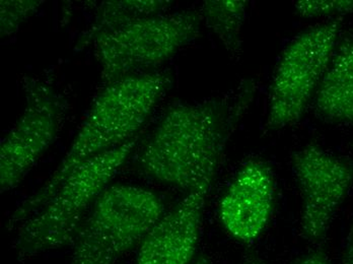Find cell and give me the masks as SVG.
Returning <instances> with one entry per match:
<instances>
[{
  "mask_svg": "<svg viewBox=\"0 0 353 264\" xmlns=\"http://www.w3.org/2000/svg\"><path fill=\"white\" fill-rule=\"evenodd\" d=\"M171 3V1L165 0H112L102 2L97 10L94 21L85 35L81 37L79 45L88 46L101 34L119 29L139 19L165 14Z\"/></svg>",
  "mask_w": 353,
  "mask_h": 264,
  "instance_id": "cell-12",
  "label": "cell"
},
{
  "mask_svg": "<svg viewBox=\"0 0 353 264\" xmlns=\"http://www.w3.org/2000/svg\"><path fill=\"white\" fill-rule=\"evenodd\" d=\"M294 8L303 18L341 17L353 14V0H301Z\"/></svg>",
  "mask_w": 353,
  "mask_h": 264,
  "instance_id": "cell-15",
  "label": "cell"
},
{
  "mask_svg": "<svg viewBox=\"0 0 353 264\" xmlns=\"http://www.w3.org/2000/svg\"><path fill=\"white\" fill-rule=\"evenodd\" d=\"M275 192L270 167L263 161H248L219 205V216L228 233L244 243L259 238L272 216Z\"/></svg>",
  "mask_w": 353,
  "mask_h": 264,
  "instance_id": "cell-9",
  "label": "cell"
},
{
  "mask_svg": "<svg viewBox=\"0 0 353 264\" xmlns=\"http://www.w3.org/2000/svg\"><path fill=\"white\" fill-rule=\"evenodd\" d=\"M341 264H353V219L350 231H348L347 238H346Z\"/></svg>",
  "mask_w": 353,
  "mask_h": 264,
  "instance_id": "cell-16",
  "label": "cell"
},
{
  "mask_svg": "<svg viewBox=\"0 0 353 264\" xmlns=\"http://www.w3.org/2000/svg\"><path fill=\"white\" fill-rule=\"evenodd\" d=\"M299 264H330V263L324 253L315 252L301 259Z\"/></svg>",
  "mask_w": 353,
  "mask_h": 264,
  "instance_id": "cell-17",
  "label": "cell"
},
{
  "mask_svg": "<svg viewBox=\"0 0 353 264\" xmlns=\"http://www.w3.org/2000/svg\"><path fill=\"white\" fill-rule=\"evenodd\" d=\"M245 264H265L261 259L257 258V257H252Z\"/></svg>",
  "mask_w": 353,
  "mask_h": 264,
  "instance_id": "cell-18",
  "label": "cell"
},
{
  "mask_svg": "<svg viewBox=\"0 0 353 264\" xmlns=\"http://www.w3.org/2000/svg\"><path fill=\"white\" fill-rule=\"evenodd\" d=\"M139 137L77 167L50 201L19 227L14 242L19 256L28 258L73 245L97 199L134 151Z\"/></svg>",
  "mask_w": 353,
  "mask_h": 264,
  "instance_id": "cell-3",
  "label": "cell"
},
{
  "mask_svg": "<svg viewBox=\"0 0 353 264\" xmlns=\"http://www.w3.org/2000/svg\"><path fill=\"white\" fill-rule=\"evenodd\" d=\"M26 106L0 145V190L18 187L53 145L66 112V101L44 81L23 77Z\"/></svg>",
  "mask_w": 353,
  "mask_h": 264,
  "instance_id": "cell-7",
  "label": "cell"
},
{
  "mask_svg": "<svg viewBox=\"0 0 353 264\" xmlns=\"http://www.w3.org/2000/svg\"><path fill=\"white\" fill-rule=\"evenodd\" d=\"M340 31V19H332L305 30L284 49L271 83L267 130L301 121L332 60Z\"/></svg>",
  "mask_w": 353,
  "mask_h": 264,
  "instance_id": "cell-6",
  "label": "cell"
},
{
  "mask_svg": "<svg viewBox=\"0 0 353 264\" xmlns=\"http://www.w3.org/2000/svg\"><path fill=\"white\" fill-rule=\"evenodd\" d=\"M171 83L167 74L154 72L124 77L106 85L94 99L59 166L35 194L14 210L8 229H19L44 207L77 167L139 135Z\"/></svg>",
  "mask_w": 353,
  "mask_h": 264,
  "instance_id": "cell-2",
  "label": "cell"
},
{
  "mask_svg": "<svg viewBox=\"0 0 353 264\" xmlns=\"http://www.w3.org/2000/svg\"><path fill=\"white\" fill-rule=\"evenodd\" d=\"M165 214L156 193L139 186H108L90 210L73 243L71 264H114L141 245Z\"/></svg>",
  "mask_w": 353,
  "mask_h": 264,
  "instance_id": "cell-4",
  "label": "cell"
},
{
  "mask_svg": "<svg viewBox=\"0 0 353 264\" xmlns=\"http://www.w3.org/2000/svg\"><path fill=\"white\" fill-rule=\"evenodd\" d=\"M292 167L303 195L301 233L307 241L317 243L328 233L352 188L353 167L314 145L294 152Z\"/></svg>",
  "mask_w": 353,
  "mask_h": 264,
  "instance_id": "cell-8",
  "label": "cell"
},
{
  "mask_svg": "<svg viewBox=\"0 0 353 264\" xmlns=\"http://www.w3.org/2000/svg\"><path fill=\"white\" fill-rule=\"evenodd\" d=\"M191 264H210V263H208V258H206V257L201 256L199 257V258L196 259L194 263Z\"/></svg>",
  "mask_w": 353,
  "mask_h": 264,
  "instance_id": "cell-19",
  "label": "cell"
},
{
  "mask_svg": "<svg viewBox=\"0 0 353 264\" xmlns=\"http://www.w3.org/2000/svg\"><path fill=\"white\" fill-rule=\"evenodd\" d=\"M247 8L248 1L244 0H208L201 6V19L234 59L243 52Z\"/></svg>",
  "mask_w": 353,
  "mask_h": 264,
  "instance_id": "cell-13",
  "label": "cell"
},
{
  "mask_svg": "<svg viewBox=\"0 0 353 264\" xmlns=\"http://www.w3.org/2000/svg\"><path fill=\"white\" fill-rule=\"evenodd\" d=\"M319 115L331 123L353 124V40L336 49L315 96Z\"/></svg>",
  "mask_w": 353,
  "mask_h": 264,
  "instance_id": "cell-11",
  "label": "cell"
},
{
  "mask_svg": "<svg viewBox=\"0 0 353 264\" xmlns=\"http://www.w3.org/2000/svg\"><path fill=\"white\" fill-rule=\"evenodd\" d=\"M201 16L194 12L161 14L139 19L101 34L92 41L103 83L145 74L192 42L200 32Z\"/></svg>",
  "mask_w": 353,
  "mask_h": 264,
  "instance_id": "cell-5",
  "label": "cell"
},
{
  "mask_svg": "<svg viewBox=\"0 0 353 264\" xmlns=\"http://www.w3.org/2000/svg\"><path fill=\"white\" fill-rule=\"evenodd\" d=\"M210 188L187 193L161 216L139 245L137 264H190L199 242Z\"/></svg>",
  "mask_w": 353,
  "mask_h": 264,
  "instance_id": "cell-10",
  "label": "cell"
},
{
  "mask_svg": "<svg viewBox=\"0 0 353 264\" xmlns=\"http://www.w3.org/2000/svg\"><path fill=\"white\" fill-rule=\"evenodd\" d=\"M44 1L37 0H2L0 1V33L10 37L19 31L23 23L38 12Z\"/></svg>",
  "mask_w": 353,
  "mask_h": 264,
  "instance_id": "cell-14",
  "label": "cell"
},
{
  "mask_svg": "<svg viewBox=\"0 0 353 264\" xmlns=\"http://www.w3.org/2000/svg\"><path fill=\"white\" fill-rule=\"evenodd\" d=\"M255 92V83L247 81L227 98L172 106L139 154L142 170L187 193L212 187L230 134Z\"/></svg>",
  "mask_w": 353,
  "mask_h": 264,
  "instance_id": "cell-1",
  "label": "cell"
}]
</instances>
